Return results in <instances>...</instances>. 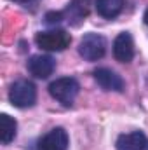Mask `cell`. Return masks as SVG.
<instances>
[{
  "mask_svg": "<svg viewBox=\"0 0 148 150\" xmlns=\"http://www.w3.org/2000/svg\"><path fill=\"white\" fill-rule=\"evenodd\" d=\"M14 2H19V4H28V2H32V0H14Z\"/></svg>",
  "mask_w": 148,
  "mask_h": 150,
  "instance_id": "9a60e30c",
  "label": "cell"
},
{
  "mask_svg": "<svg viewBox=\"0 0 148 150\" xmlns=\"http://www.w3.org/2000/svg\"><path fill=\"white\" fill-rule=\"evenodd\" d=\"M68 142V133L63 127H54L40 138L38 150H66Z\"/></svg>",
  "mask_w": 148,
  "mask_h": 150,
  "instance_id": "5b68a950",
  "label": "cell"
},
{
  "mask_svg": "<svg viewBox=\"0 0 148 150\" xmlns=\"http://www.w3.org/2000/svg\"><path fill=\"white\" fill-rule=\"evenodd\" d=\"M94 80L98 82V86L105 91H117V93H122L125 84L122 80V77L118 74H115L110 68H98L94 72Z\"/></svg>",
  "mask_w": 148,
  "mask_h": 150,
  "instance_id": "ba28073f",
  "label": "cell"
},
{
  "mask_svg": "<svg viewBox=\"0 0 148 150\" xmlns=\"http://www.w3.org/2000/svg\"><path fill=\"white\" fill-rule=\"evenodd\" d=\"M16 129H18L16 120L11 115L2 113L0 115V138H2V143L4 145H9L16 138Z\"/></svg>",
  "mask_w": 148,
  "mask_h": 150,
  "instance_id": "7c38bea8",
  "label": "cell"
},
{
  "mask_svg": "<svg viewBox=\"0 0 148 150\" xmlns=\"http://www.w3.org/2000/svg\"><path fill=\"white\" fill-rule=\"evenodd\" d=\"M54 68H56V61L52 56L47 54L32 56L28 61V72L37 79H47L49 75H52Z\"/></svg>",
  "mask_w": 148,
  "mask_h": 150,
  "instance_id": "52a82bcc",
  "label": "cell"
},
{
  "mask_svg": "<svg viewBox=\"0 0 148 150\" xmlns=\"http://www.w3.org/2000/svg\"><path fill=\"white\" fill-rule=\"evenodd\" d=\"M106 52V40L98 33H87L78 44V54L85 61H98Z\"/></svg>",
  "mask_w": 148,
  "mask_h": 150,
  "instance_id": "3957f363",
  "label": "cell"
},
{
  "mask_svg": "<svg viewBox=\"0 0 148 150\" xmlns=\"http://www.w3.org/2000/svg\"><path fill=\"white\" fill-rule=\"evenodd\" d=\"M35 42L44 51H65L70 45L72 37L66 30H49L37 33Z\"/></svg>",
  "mask_w": 148,
  "mask_h": 150,
  "instance_id": "277c9868",
  "label": "cell"
},
{
  "mask_svg": "<svg viewBox=\"0 0 148 150\" xmlns=\"http://www.w3.org/2000/svg\"><path fill=\"white\" fill-rule=\"evenodd\" d=\"M65 19V14L63 12H47L45 14V21L49 25H56V23H61Z\"/></svg>",
  "mask_w": 148,
  "mask_h": 150,
  "instance_id": "4fadbf2b",
  "label": "cell"
},
{
  "mask_svg": "<svg viewBox=\"0 0 148 150\" xmlns=\"http://www.w3.org/2000/svg\"><path fill=\"white\" fill-rule=\"evenodd\" d=\"M124 2L125 0H96V11L101 18L113 19L122 12Z\"/></svg>",
  "mask_w": 148,
  "mask_h": 150,
  "instance_id": "8fae6325",
  "label": "cell"
},
{
  "mask_svg": "<svg viewBox=\"0 0 148 150\" xmlns=\"http://www.w3.org/2000/svg\"><path fill=\"white\" fill-rule=\"evenodd\" d=\"M143 19H145V23H147V26H148V9L145 11V16H143Z\"/></svg>",
  "mask_w": 148,
  "mask_h": 150,
  "instance_id": "5bb4252c",
  "label": "cell"
},
{
  "mask_svg": "<svg viewBox=\"0 0 148 150\" xmlns=\"http://www.w3.org/2000/svg\"><path fill=\"white\" fill-rule=\"evenodd\" d=\"M117 150H148V138L141 131L120 134L117 138Z\"/></svg>",
  "mask_w": 148,
  "mask_h": 150,
  "instance_id": "9c48e42d",
  "label": "cell"
},
{
  "mask_svg": "<svg viewBox=\"0 0 148 150\" xmlns=\"http://www.w3.org/2000/svg\"><path fill=\"white\" fill-rule=\"evenodd\" d=\"M9 101L18 108H28L37 101V89L30 80H18L9 91Z\"/></svg>",
  "mask_w": 148,
  "mask_h": 150,
  "instance_id": "7a4b0ae2",
  "label": "cell"
},
{
  "mask_svg": "<svg viewBox=\"0 0 148 150\" xmlns=\"http://www.w3.org/2000/svg\"><path fill=\"white\" fill-rule=\"evenodd\" d=\"M113 56L120 63H131L134 58V42L131 33L122 32L118 33L115 42H113Z\"/></svg>",
  "mask_w": 148,
  "mask_h": 150,
  "instance_id": "8992f818",
  "label": "cell"
},
{
  "mask_svg": "<svg viewBox=\"0 0 148 150\" xmlns=\"http://www.w3.org/2000/svg\"><path fill=\"white\" fill-rule=\"evenodd\" d=\"M78 82L72 77H63V79H56L54 82H51L49 86V93L54 100H58L61 105L65 107H72L78 94Z\"/></svg>",
  "mask_w": 148,
  "mask_h": 150,
  "instance_id": "6da1fadb",
  "label": "cell"
},
{
  "mask_svg": "<svg viewBox=\"0 0 148 150\" xmlns=\"http://www.w3.org/2000/svg\"><path fill=\"white\" fill-rule=\"evenodd\" d=\"M89 9H91V0H72L70 5L66 7V11L63 14H65V19L70 25L78 26L87 18Z\"/></svg>",
  "mask_w": 148,
  "mask_h": 150,
  "instance_id": "30bf717a",
  "label": "cell"
}]
</instances>
